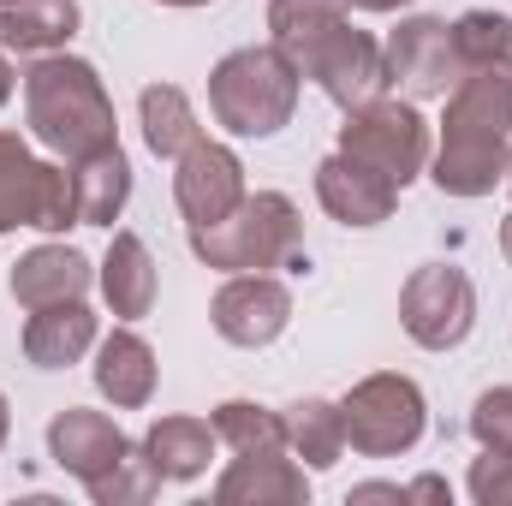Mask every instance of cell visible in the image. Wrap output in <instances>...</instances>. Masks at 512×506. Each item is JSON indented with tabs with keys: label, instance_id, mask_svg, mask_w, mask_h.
<instances>
[{
	"label": "cell",
	"instance_id": "d6a6232c",
	"mask_svg": "<svg viewBox=\"0 0 512 506\" xmlns=\"http://www.w3.org/2000/svg\"><path fill=\"white\" fill-rule=\"evenodd\" d=\"M6 96H12V60H6V48H0V108H6Z\"/></svg>",
	"mask_w": 512,
	"mask_h": 506
},
{
	"label": "cell",
	"instance_id": "1f68e13d",
	"mask_svg": "<svg viewBox=\"0 0 512 506\" xmlns=\"http://www.w3.org/2000/svg\"><path fill=\"white\" fill-rule=\"evenodd\" d=\"M346 6H358V12H399V6H411V0H346Z\"/></svg>",
	"mask_w": 512,
	"mask_h": 506
},
{
	"label": "cell",
	"instance_id": "d4e9b609",
	"mask_svg": "<svg viewBox=\"0 0 512 506\" xmlns=\"http://www.w3.org/2000/svg\"><path fill=\"white\" fill-rule=\"evenodd\" d=\"M340 18H352V6L346 0H268V30H274V48L298 66V54L322 36V30H334Z\"/></svg>",
	"mask_w": 512,
	"mask_h": 506
},
{
	"label": "cell",
	"instance_id": "f546056e",
	"mask_svg": "<svg viewBox=\"0 0 512 506\" xmlns=\"http://www.w3.org/2000/svg\"><path fill=\"white\" fill-rule=\"evenodd\" d=\"M471 501L477 506H512V453H489L483 447V459L471 465Z\"/></svg>",
	"mask_w": 512,
	"mask_h": 506
},
{
	"label": "cell",
	"instance_id": "8fae6325",
	"mask_svg": "<svg viewBox=\"0 0 512 506\" xmlns=\"http://www.w3.org/2000/svg\"><path fill=\"white\" fill-rule=\"evenodd\" d=\"M173 203L185 215V227H215L245 203V167L227 143L197 137L179 161H173Z\"/></svg>",
	"mask_w": 512,
	"mask_h": 506
},
{
	"label": "cell",
	"instance_id": "cb8c5ba5",
	"mask_svg": "<svg viewBox=\"0 0 512 506\" xmlns=\"http://www.w3.org/2000/svg\"><path fill=\"white\" fill-rule=\"evenodd\" d=\"M280 417H286V447H292L304 465L328 471V465L346 453V423H340V405H334V399H298V405H286Z\"/></svg>",
	"mask_w": 512,
	"mask_h": 506
},
{
	"label": "cell",
	"instance_id": "d590c367",
	"mask_svg": "<svg viewBox=\"0 0 512 506\" xmlns=\"http://www.w3.org/2000/svg\"><path fill=\"white\" fill-rule=\"evenodd\" d=\"M155 6H215V0H155Z\"/></svg>",
	"mask_w": 512,
	"mask_h": 506
},
{
	"label": "cell",
	"instance_id": "e0dca14e",
	"mask_svg": "<svg viewBox=\"0 0 512 506\" xmlns=\"http://www.w3.org/2000/svg\"><path fill=\"white\" fill-rule=\"evenodd\" d=\"M90 346H96V310H90L84 298H72V304H48V310H30L24 358H30L36 370H72Z\"/></svg>",
	"mask_w": 512,
	"mask_h": 506
},
{
	"label": "cell",
	"instance_id": "277c9868",
	"mask_svg": "<svg viewBox=\"0 0 512 506\" xmlns=\"http://www.w3.org/2000/svg\"><path fill=\"white\" fill-rule=\"evenodd\" d=\"M298 84H304V72L274 42L268 48H233L209 72V108L233 137H274L280 126H292Z\"/></svg>",
	"mask_w": 512,
	"mask_h": 506
},
{
	"label": "cell",
	"instance_id": "4dcf8cb0",
	"mask_svg": "<svg viewBox=\"0 0 512 506\" xmlns=\"http://www.w3.org/2000/svg\"><path fill=\"white\" fill-rule=\"evenodd\" d=\"M405 501H453V489L441 477H417V483H405Z\"/></svg>",
	"mask_w": 512,
	"mask_h": 506
},
{
	"label": "cell",
	"instance_id": "4316f807",
	"mask_svg": "<svg viewBox=\"0 0 512 506\" xmlns=\"http://www.w3.org/2000/svg\"><path fill=\"white\" fill-rule=\"evenodd\" d=\"M453 48L471 66H495V60H512V18L507 12H465L453 24Z\"/></svg>",
	"mask_w": 512,
	"mask_h": 506
},
{
	"label": "cell",
	"instance_id": "ac0fdd59",
	"mask_svg": "<svg viewBox=\"0 0 512 506\" xmlns=\"http://www.w3.org/2000/svg\"><path fill=\"white\" fill-rule=\"evenodd\" d=\"M78 0H0V48L6 54H60L78 36Z\"/></svg>",
	"mask_w": 512,
	"mask_h": 506
},
{
	"label": "cell",
	"instance_id": "e575fe53",
	"mask_svg": "<svg viewBox=\"0 0 512 506\" xmlns=\"http://www.w3.org/2000/svg\"><path fill=\"white\" fill-rule=\"evenodd\" d=\"M507 179H512V167H507ZM501 245H507V256H512V209H507V227H501Z\"/></svg>",
	"mask_w": 512,
	"mask_h": 506
},
{
	"label": "cell",
	"instance_id": "44dd1931",
	"mask_svg": "<svg viewBox=\"0 0 512 506\" xmlns=\"http://www.w3.org/2000/svg\"><path fill=\"white\" fill-rule=\"evenodd\" d=\"M215 447H221V435H215V423H203V417H161V423H149V435H143V453H149V465L161 471V483H191V477H203L209 459H215Z\"/></svg>",
	"mask_w": 512,
	"mask_h": 506
},
{
	"label": "cell",
	"instance_id": "2e32d148",
	"mask_svg": "<svg viewBox=\"0 0 512 506\" xmlns=\"http://www.w3.org/2000/svg\"><path fill=\"white\" fill-rule=\"evenodd\" d=\"M215 501L221 506H304L310 501V483L304 471L280 453H239L233 471L215 483Z\"/></svg>",
	"mask_w": 512,
	"mask_h": 506
},
{
	"label": "cell",
	"instance_id": "52a82bcc",
	"mask_svg": "<svg viewBox=\"0 0 512 506\" xmlns=\"http://www.w3.org/2000/svg\"><path fill=\"white\" fill-rule=\"evenodd\" d=\"M399 328L423 352H453L477 328V286H471V274L453 268V262L411 268V280L399 292Z\"/></svg>",
	"mask_w": 512,
	"mask_h": 506
},
{
	"label": "cell",
	"instance_id": "ba28073f",
	"mask_svg": "<svg viewBox=\"0 0 512 506\" xmlns=\"http://www.w3.org/2000/svg\"><path fill=\"white\" fill-rule=\"evenodd\" d=\"M340 149L346 155H358V161H370L376 173H387L399 191L429 167V126H423V114L411 108V102H364V108H352L346 114V126H340Z\"/></svg>",
	"mask_w": 512,
	"mask_h": 506
},
{
	"label": "cell",
	"instance_id": "4fadbf2b",
	"mask_svg": "<svg viewBox=\"0 0 512 506\" xmlns=\"http://www.w3.org/2000/svg\"><path fill=\"white\" fill-rule=\"evenodd\" d=\"M131 453H137V447L126 441V429H120L108 411L66 405V411L48 423V459H54L60 471H72L84 489H96L102 477H114Z\"/></svg>",
	"mask_w": 512,
	"mask_h": 506
},
{
	"label": "cell",
	"instance_id": "ffe728a7",
	"mask_svg": "<svg viewBox=\"0 0 512 506\" xmlns=\"http://www.w3.org/2000/svg\"><path fill=\"white\" fill-rule=\"evenodd\" d=\"M72 197H78V227H114L131 197V161L120 143L72 161Z\"/></svg>",
	"mask_w": 512,
	"mask_h": 506
},
{
	"label": "cell",
	"instance_id": "8992f818",
	"mask_svg": "<svg viewBox=\"0 0 512 506\" xmlns=\"http://www.w3.org/2000/svg\"><path fill=\"white\" fill-rule=\"evenodd\" d=\"M12 227L66 233V227H78V197H72L66 167L36 161L18 131H0V233H12Z\"/></svg>",
	"mask_w": 512,
	"mask_h": 506
},
{
	"label": "cell",
	"instance_id": "f1b7e54d",
	"mask_svg": "<svg viewBox=\"0 0 512 506\" xmlns=\"http://www.w3.org/2000/svg\"><path fill=\"white\" fill-rule=\"evenodd\" d=\"M471 435L489 453H512V387H489L471 405Z\"/></svg>",
	"mask_w": 512,
	"mask_h": 506
},
{
	"label": "cell",
	"instance_id": "6da1fadb",
	"mask_svg": "<svg viewBox=\"0 0 512 506\" xmlns=\"http://www.w3.org/2000/svg\"><path fill=\"white\" fill-rule=\"evenodd\" d=\"M512 167V60L471 66L447 90V120L435 149V185L447 197H489Z\"/></svg>",
	"mask_w": 512,
	"mask_h": 506
},
{
	"label": "cell",
	"instance_id": "5bb4252c",
	"mask_svg": "<svg viewBox=\"0 0 512 506\" xmlns=\"http://www.w3.org/2000/svg\"><path fill=\"white\" fill-rule=\"evenodd\" d=\"M316 197H322V209H328L340 227H382L387 215H393V203H399V185H393L387 173H376L370 161L334 149V155L316 167Z\"/></svg>",
	"mask_w": 512,
	"mask_h": 506
},
{
	"label": "cell",
	"instance_id": "9a60e30c",
	"mask_svg": "<svg viewBox=\"0 0 512 506\" xmlns=\"http://www.w3.org/2000/svg\"><path fill=\"white\" fill-rule=\"evenodd\" d=\"M90 256L72 251V245H36L30 256H18L12 262V298L24 304V310H48V304H72V298H84L90 292Z\"/></svg>",
	"mask_w": 512,
	"mask_h": 506
},
{
	"label": "cell",
	"instance_id": "7402d4cb",
	"mask_svg": "<svg viewBox=\"0 0 512 506\" xmlns=\"http://www.w3.org/2000/svg\"><path fill=\"white\" fill-rule=\"evenodd\" d=\"M102 298L114 304L120 322H137L155 310V256L137 233H114L108 262H102Z\"/></svg>",
	"mask_w": 512,
	"mask_h": 506
},
{
	"label": "cell",
	"instance_id": "83f0119b",
	"mask_svg": "<svg viewBox=\"0 0 512 506\" xmlns=\"http://www.w3.org/2000/svg\"><path fill=\"white\" fill-rule=\"evenodd\" d=\"M155 489H161V471H155V465H149V453L137 447L114 477H102V483H96V489H84V495H90L96 506H120V501H149Z\"/></svg>",
	"mask_w": 512,
	"mask_h": 506
},
{
	"label": "cell",
	"instance_id": "30bf717a",
	"mask_svg": "<svg viewBox=\"0 0 512 506\" xmlns=\"http://www.w3.org/2000/svg\"><path fill=\"white\" fill-rule=\"evenodd\" d=\"M387 84L405 102H447V90L465 78V60L453 48V24L447 18H405L382 48Z\"/></svg>",
	"mask_w": 512,
	"mask_h": 506
},
{
	"label": "cell",
	"instance_id": "603a6c76",
	"mask_svg": "<svg viewBox=\"0 0 512 506\" xmlns=\"http://www.w3.org/2000/svg\"><path fill=\"white\" fill-rule=\"evenodd\" d=\"M137 120H143V143H149L161 161H179V155L203 137L197 108L185 102L179 84H149V90L137 96Z\"/></svg>",
	"mask_w": 512,
	"mask_h": 506
},
{
	"label": "cell",
	"instance_id": "9c48e42d",
	"mask_svg": "<svg viewBox=\"0 0 512 506\" xmlns=\"http://www.w3.org/2000/svg\"><path fill=\"white\" fill-rule=\"evenodd\" d=\"M298 72L322 84V96L334 108H364L387 90V66H382V42L370 30H358L352 18H340L334 30H322L304 54H298Z\"/></svg>",
	"mask_w": 512,
	"mask_h": 506
},
{
	"label": "cell",
	"instance_id": "d6986e66",
	"mask_svg": "<svg viewBox=\"0 0 512 506\" xmlns=\"http://www.w3.org/2000/svg\"><path fill=\"white\" fill-rule=\"evenodd\" d=\"M96 387L120 411H143L155 399V352H149V340L131 334V328H114L96 346Z\"/></svg>",
	"mask_w": 512,
	"mask_h": 506
},
{
	"label": "cell",
	"instance_id": "3957f363",
	"mask_svg": "<svg viewBox=\"0 0 512 506\" xmlns=\"http://www.w3.org/2000/svg\"><path fill=\"white\" fill-rule=\"evenodd\" d=\"M191 251L221 274H268V268H292L304 274V221L292 209V197L280 191H245V203L215 221V227H191Z\"/></svg>",
	"mask_w": 512,
	"mask_h": 506
},
{
	"label": "cell",
	"instance_id": "836d02e7",
	"mask_svg": "<svg viewBox=\"0 0 512 506\" xmlns=\"http://www.w3.org/2000/svg\"><path fill=\"white\" fill-rule=\"evenodd\" d=\"M6 435H12V411H6V393H0V447H6Z\"/></svg>",
	"mask_w": 512,
	"mask_h": 506
},
{
	"label": "cell",
	"instance_id": "5b68a950",
	"mask_svg": "<svg viewBox=\"0 0 512 506\" xmlns=\"http://www.w3.org/2000/svg\"><path fill=\"white\" fill-rule=\"evenodd\" d=\"M340 423H346V447H358L364 459H393L411 453L429 429V405L423 387L411 376H364L346 399H340Z\"/></svg>",
	"mask_w": 512,
	"mask_h": 506
},
{
	"label": "cell",
	"instance_id": "7a4b0ae2",
	"mask_svg": "<svg viewBox=\"0 0 512 506\" xmlns=\"http://www.w3.org/2000/svg\"><path fill=\"white\" fill-rule=\"evenodd\" d=\"M24 114H30L36 143L66 161H84L120 143L114 96L102 90V72L78 54H36V66L24 72Z\"/></svg>",
	"mask_w": 512,
	"mask_h": 506
},
{
	"label": "cell",
	"instance_id": "7c38bea8",
	"mask_svg": "<svg viewBox=\"0 0 512 506\" xmlns=\"http://www.w3.org/2000/svg\"><path fill=\"white\" fill-rule=\"evenodd\" d=\"M209 322H215V334L227 340V346H274L280 334H286V322H292V292L274 280V274H233L221 292H215V304H209Z\"/></svg>",
	"mask_w": 512,
	"mask_h": 506
},
{
	"label": "cell",
	"instance_id": "484cf974",
	"mask_svg": "<svg viewBox=\"0 0 512 506\" xmlns=\"http://www.w3.org/2000/svg\"><path fill=\"white\" fill-rule=\"evenodd\" d=\"M215 435L233 447V453H280L286 447V417L268 411V405H251V399H227L215 405Z\"/></svg>",
	"mask_w": 512,
	"mask_h": 506
}]
</instances>
